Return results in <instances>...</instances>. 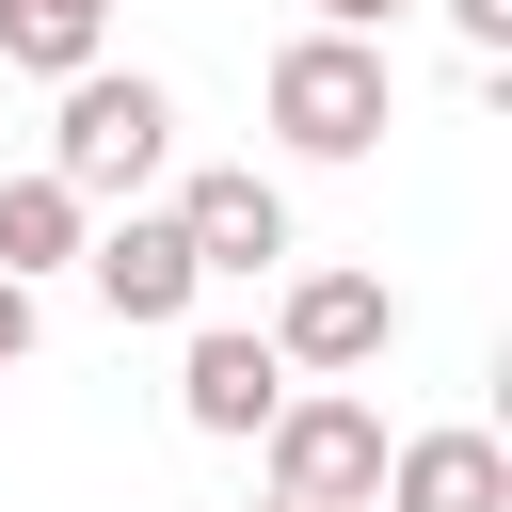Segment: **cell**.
Instances as JSON below:
<instances>
[{
  "label": "cell",
  "mask_w": 512,
  "mask_h": 512,
  "mask_svg": "<svg viewBox=\"0 0 512 512\" xmlns=\"http://www.w3.org/2000/svg\"><path fill=\"white\" fill-rule=\"evenodd\" d=\"M384 336H400V288L384 272H288V304H272L288 384H352V368H384Z\"/></svg>",
  "instance_id": "cell-4"
},
{
  "label": "cell",
  "mask_w": 512,
  "mask_h": 512,
  "mask_svg": "<svg viewBox=\"0 0 512 512\" xmlns=\"http://www.w3.org/2000/svg\"><path fill=\"white\" fill-rule=\"evenodd\" d=\"M256 448H272V496H288V512H368V496H384V416H368L352 384H288V400L256 416Z\"/></svg>",
  "instance_id": "cell-3"
},
{
  "label": "cell",
  "mask_w": 512,
  "mask_h": 512,
  "mask_svg": "<svg viewBox=\"0 0 512 512\" xmlns=\"http://www.w3.org/2000/svg\"><path fill=\"white\" fill-rule=\"evenodd\" d=\"M80 240H96V208H80L48 160H32V176H0V272H16V288H32V272H64Z\"/></svg>",
  "instance_id": "cell-9"
},
{
  "label": "cell",
  "mask_w": 512,
  "mask_h": 512,
  "mask_svg": "<svg viewBox=\"0 0 512 512\" xmlns=\"http://www.w3.org/2000/svg\"><path fill=\"white\" fill-rule=\"evenodd\" d=\"M384 512H512V448L496 432H400L384 448Z\"/></svg>",
  "instance_id": "cell-8"
},
{
  "label": "cell",
  "mask_w": 512,
  "mask_h": 512,
  "mask_svg": "<svg viewBox=\"0 0 512 512\" xmlns=\"http://www.w3.org/2000/svg\"><path fill=\"white\" fill-rule=\"evenodd\" d=\"M0 64H16V80H80V64H112V0H0Z\"/></svg>",
  "instance_id": "cell-10"
},
{
  "label": "cell",
  "mask_w": 512,
  "mask_h": 512,
  "mask_svg": "<svg viewBox=\"0 0 512 512\" xmlns=\"http://www.w3.org/2000/svg\"><path fill=\"white\" fill-rule=\"evenodd\" d=\"M448 32H464V48L496 64V48H512V0H448Z\"/></svg>",
  "instance_id": "cell-11"
},
{
  "label": "cell",
  "mask_w": 512,
  "mask_h": 512,
  "mask_svg": "<svg viewBox=\"0 0 512 512\" xmlns=\"http://www.w3.org/2000/svg\"><path fill=\"white\" fill-rule=\"evenodd\" d=\"M272 400H288V352L240 336V320H192V352H176V416H192V432H256Z\"/></svg>",
  "instance_id": "cell-7"
},
{
  "label": "cell",
  "mask_w": 512,
  "mask_h": 512,
  "mask_svg": "<svg viewBox=\"0 0 512 512\" xmlns=\"http://www.w3.org/2000/svg\"><path fill=\"white\" fill-rule=\"evenodd\" d=\"M160 160H176V96H160L144 64H80L64 112H48V176L96 208V192H144Z\"/></svg>",
  "instance_id": "cell-1"
},
{
  "label": "cell",
  "mask_w": 512,
  "mask_h": 512,
  "mask_svg": "<svg viewBox=\"0 0 512 512\" xmlns=\"http://www.w3.org/2000/svg\"><path fill=\"white\" fill-rule=\"evenodd\" d=\"M80 272H96V304H112V320H192V304H208V272H192V240H176V208H112V224L80 240Z\"/></svg>",
  "instance_id": "cell-5"
},
{
  "label": "cell",
  "mask_w": 512,
  "mask_h": 512,
  "mask_svg": "<svg viewBox=\"0 0 512 512\" xmlns=\"http://www.w3.org/2000/svg\"><path fill=\"white\" fill-rule=\"evenodd\" d=\"M272 512H288V496H272Z\"/></svg>",
  "instance_id": "cell-14"
},
{
  "label": "cell",
  "mask_w": 512,
  "mask_h": 512,
  "mask_svg": "<svg viewBox=\"0 0 512 512\" xmlns=\"http://www.w3.org/2000/svg\"><path fill=\"white\" fill-rule=\"evenodd\" d=\"M384 16H400V0H320V32H384Z\"/></svg>",
  "instance_id": "cell-13"
},
{
  "label": "cell",
  "mask_w": 512,
  "mask_h": 512,
  "mask_svg": "<svg viewBox=\"0 0 512 512\" xmlns=\"http://www.w3.org/2000/svg\"><path fill=\"white\" fill-rule=\"evenodd\" d=\"M16 352H32V288L0 272V368H16Z\"/></svg>",
  "instance_id": "cell-12"
},
{
  "label": "cell",
  "mask_w": 512,
  "mask_h": 512,
  "mask_svg": "<svg viewBox=\"0 0 512 512\" xmlns=\"http://www.w3.org/2000/svg\"><path fill=\"white\" fill-rule=\"evenodd\" d=\"M384 112H400V96H384V48H368V32H288V48H272V144H288V160H368Z\"/></svg>",
  "instance_id": "cell-2"
},
{
  "label": "cell",
  "mask_w": 512,
  "mask_h": 512,
  "mask_svg": "<svg viewBox=\"0 0 512 512\" xmlns=\"http://www.w3.org/2000/svg\"><path fill=\"white\" fill-rule=\"evenodd\" d=\"M176 240H192V272H272V256H288V192H272L256 160H208V176L176 192Z\"/></svg>",
  "instance_id": "cell-6"
}]
</instances>
